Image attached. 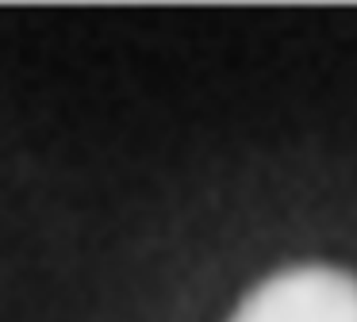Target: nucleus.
<instances>
[{"label":"nucleus","instance_id":"f257e3e1","mask_svg":"<svg viewBox=\"0 0 357 322\" xmlns=\"http://www.w3.org/2000/svg\"><path fill=\"white\" fill-rule=\"evenodd\" d=\"M231 322H357V280L323 265L288 268L269 276Z\"/></svg>","mask_w":357,"mask_h":322}]
</instances>
